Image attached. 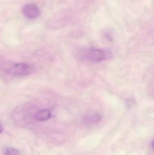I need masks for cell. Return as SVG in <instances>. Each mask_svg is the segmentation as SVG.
I'll list each match as a JSON object with an SVG mask.
<instances>
[{
    "mask_svg": "<svg viewBox=\"0 0 154 155\" xmlns=\"http://www.w3.org/2000/svg\"><path fill=\"white\" fill-rule=\"evenodd\" d=\"M84 56L90 61L98 63L110 58L111 53L109 50L91 48L87 50Z\"/></svg>",
    "mask_w": 154,
    "mask_h": 155,
    "instance_id": "1",
    "label": "cell"
},
{
    "mask_svg": "<svg viewBox=\"0 0 154 155\" xmlns=\"http://www.w3.org/2000/svg\"><path fill=\"white\" fill-rule=\"evenodd\" d=\"M34 68L30 64L18 63L6 69V73L17 77H23L30 75L33 72Z\"/></svg>",
    "mask_w": 154,
    "mask_h": 155,
    "instance_id": "2",
    "label": "cell"
},
{
    "mask_svg": "<svg viewBox=\"0 0 154 155\" xmlns=\"http://www.w3.org/2000/svg\"><path fill=\"white\" fill-rule=\"evenodd\" d=\"M23 13L26 18L30 20L38 18L40 15V10L34 4H28L24 6Z\"/></svg>",
    "mask_w": 154,
    "mask_h": 155,
    "instance_id": "3",
    "label": "cell"
},
{
    "mask_svg": "<svg viewBox=\"0 0 154 155\" xmlns=\"http://www.w3.org/2000/svg\"><path fill=\"white\" fill-rule=\"evenodd\" d=\"M102 119L101 116L96 113H91L87 114L83 119V122L86 124H93L100 122Z\"/></svg>",
    "mask_w": 154,
    "mask_h": 155,
    "instance_id": "4",
    "label": "cell"
},
{
    "mask_svg": "<svg viewBox=\"0 0 154 155\" xmlns=\"http://www.w3.org/2000/svg\"><path fill=\"white\" fill-rule=\"evenodd\" d=\"M52 114L50 111L49 109H44L38 111L35 114L34 117L37 121L43 122L49 120Z\"/></svg>",
    "mask_w": 154,
    "mask_h": 155,
    "instance_id": "5",
    "label": "cell"
},
{
    "mask_svg": "<svg viewBox=\"0 0 154 155\" xmlns=\"http://www.w3.org/2000/svg\"><path fill=\"white\" fill-rule=\"evenodd\" d=\"M5 155H19L18 150L14 148H7L5 150Z\"/></svg>",
    "mask_w": 154,
    "mask_h": 155,
    "instance_id": "6",
    "label": "cell"
},
{
    "mask_svg": "<svg viewBox=\"0 0 154 155\" xmlns=\"http://www.w3.org/2000/svg\"><path fill=\"white\" fill-rule=\"evenodd\" d=\"M152 93L153 94H154V83H152Z\"/></svg>",
    "mask_w": 154,
    "mask_h": 155,
    "instance_id": "7",
    "label": "cell"
},
{
    "mask_svg": "<svg viewBox=\"0 0 154 155\" xmlns=\"http://www.w3.org/2000/svg\"><path fill=\"white\" fill-rule=\"evenodd\" d=\"M152 147L153 149L154 150V139L153 140L152 142Z\"/></svg>",
    "mask_w": 154,
    "mask_h": 155,
    "instance_id": "8",
    "label": "cell"
}]
</instances>
